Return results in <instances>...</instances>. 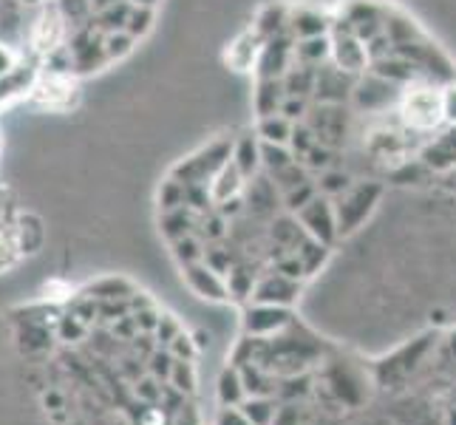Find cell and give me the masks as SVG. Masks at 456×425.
<instances>
[{
  "label": "cell",
  "mask_w": 456,
  "mask_h": 425,
  "mask_svg": "<svg viewBox=\"0 0 456 425\" xmlns=\"http://www.w3.org/2000/svg\"><path fill=\"white\" fill-rule=\"evenodd\" d=\"M170 380L182 391H193V369L191 364H173L170 366Z\"/></svg>",
  "instance_id": "cell-8"
},
{
  "label": "cell",
  "mask_w": 456,
  "mask_h": 425,
  "mask_svg": "<svg viewBox=\"0 0 456 425\" xmlns=\"http://www.w3.org/2000/svg\"><path fill=\"white\" fill-rule=\"evenodd\" d=\"M20 6H26V9H40V6H45L49 0H18Z\"/></svg>",
  "instance_id": "cell-11"
},
{
  "label": "cell",
  "mask_w": 456,
  "mask_h": 425,
  "mask_svg": "<svg viewBox=\"0 0 456 425\" xmlns=\"http://www.w3.org/2000/svg\"><path fill=\"white\" fill-rule=\"evenodd\" d=\"M66 14L57 6V0H49L45 6H40L35 23H31L28 31V45L31 52L40 57H49L52 52H57L62 40H66Z\"/></svg>",
  "instance_id": "cell-3"
},
{
  "label": "cell",
  "mask_w": 456,
  "mask_h": 425,
  "mask_svg": "<svg viewBox=\"0 0 456 425\" xmlns=\"http://www.w3.org/2000/svg\"><path fill=\"white\" fill-rule=\"evenodd\" d=\"M14 230H18V244H20V253L26 256H37L43 244H45V225L37 213L23 210L14 216Z\"/></svg>",
  "instance_id": "cell-4"
},
{
  "label": "cell",
  "mask_w": 456,
  "mask_h": 425,
  "mask_svg": "<svg viewBox=\"0 0 456 425\" xmlns=\"http://www.w3.org/2000/svg\"><path fill=\"white\" fill-rule=\"evenodd\" d=\"M244 417H247L249 425H270L273 417H275V408L266 400H253V403H247Z\"/></svg>",
  "instance_id": "cell-7"
},
{
  "label": "cell",
  "mask_w": 456,
  "mask_h": 425,
  "mask_svg": "<svg viewBox=\"0 0 456 425\" xmlns=\"http://www.w3.org/2000/svg\"><path fill=\"white\" fill-rule=\"evenodd\" d=\"M20 258H23V253L18 244L14 218H0V273H9Z\"/></svg>",
  "instance_id": "cell-5"
},
{
  "label": "cell",
  "mask_w": 456,
  "mask_h": 425,
  "mask_svg": "<svg viewBox=\"0 0 456 425\" xmlns=\"http://www.w3.org/2000/svg\"><path fill=\"white\" fill-rule=\"evenodd\" d=\"M14 69H18V57H14V52L9 49L6 43H0V80L9 77Z\"/></svg>",
  "instance_id": "cell-9"
},
{
  "label": "cell",
  "mask_w": 456,
  "mask_h": 425,
  "mask_svg": "<svg viewBox=\"0 0 456 425\" xmlns=\"http://www.w3.org/2000/svg\"><path fill=\"white\" fill-rule=\"evenodd\" d=\"M244 395H247V388L241 386V377L235 374V372H224L222 380H218V397H222V403L224 405L239 403Z\"/></svg>",
  "instance_id": "cell-6"
},
{
  "label": "cell",
  "mask_w": 456,
  "mask_h": 425,
  "mask_svg": "<svg viewBox=\"0 0 456 425\" xmlns=\"http://www.w3.org/2000/svg\"><path fill=\"white\" fill-rule=\"evenodd\" d=\"M139 425H165L162 408H148V412L142 414V420H139Z\"/></svg>",
  "instance_id": "cell-10"
},
{
  "label": "cell",
  "mask_w": 456,
  "mask_h": 425,
  "mask_svg": "<svg viewBox=\"0 0 456 425\" xmlns=\"http://www.w3.org/2000/svg\"><path fill=\"white\" fill-rule=\"evenodd\" d=\"M77 97H80V91H77L74 71L43 69L35 86H31V100L43 108H52V111H69Z\"/></svg>",
  "instance_id": "cell-2"
},
{
  "label": "cell",
  "mask_w": 456,
  "mask_h": 425,
  "mask_svg": "<svg viewBox=\"0 0 456 425\" xmlns=\"http://www.w3.org/2000/svg\"><path fill=\"white\" fill-rule=\"evenodd\" d=\"M400 114L411 128L431 131L445 119V97L431 86H411L400 100Z\"/></svg>",
  "instance_id": "cell-1"
}]
</instances>
